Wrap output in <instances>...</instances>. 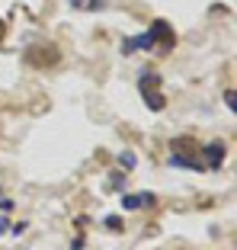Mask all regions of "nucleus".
I'll use <instances>...</instances> for the list:
<instances>
[{"label":"nucleus","instance_id":"nucleus-1","mask_svg":"<svg viewBox=\"0 0 237 250\" xmlns=\"http://www.w3.org/2000/svg\"><path fill=\"white\" fill-rule=\"evenodd\" d=\"M170 167H183V170H202L205 164L199 161V147L193 138H177L170 145Z\"/></svg>","mask_w":237,"mask_h":250},{"label":"nucleus","instance_id":"nucleus-2","mask_svg":"<svg viewBox=\"0 0 237 250\" xmlns=\"http://www.w3.org/2000/svg\"><path fill=\"white\" fill-rule=\"evenodd\" d=\"M138 90H141V96H144V103H148L154 112H160L163 106H167V96L160 93V77H157L154 71H144V74H141Z\"/></svg>","mask_w":237,"mask_h":250},{"label":"nucleus","instance_id":"nucleus-3","mask_svg":"<svg viewBox=\"0 0 237 250\" xmlns=\"http://www.w3.org/2000/svg\"><path fill=\"white\" fill-rule=\"evenodd\" d=\"M148 36H151V42H154V52H170L173 42H177V36H173V29H170L167 20H154L151 29H148Z\"/></svg>","mask_w":237,"mask_h":250},{"label":"nucleus","instance_id":"nucleus-4","mask_svg":"<svg viewBox=\"0 0 237 250\" xmlns=\"http://www.w3.org/2000/svg\"><path fill=\"white\" fill-rule=\"evenodd\" d=\"M202 157H205V167L221 170L224 157H228V147H224V141H208V145L202 147Z\"/></svg>","mask_w":237,"mask_h":250},{"label":"nucleus","instance_id":"nucleus-5","mask_svg":"<svg viewBox=\"0 0 237 250\" xmlns=\"http://www.w3.org/2000/svg\"><path fill=\"white\" fill-rule=\"evenodd\" d=\"M26 61H29V64H55V61H58V48H55V45H42V48H32L29 55H26Z\"/></svg>","mask_w":237,"mask_h":250},{"label":"nucleus","instance_id":"nucleus-6","mask_svg":"<svg viewBox=\"0 0 237 250\" xmlns=\"http://www.w3.org/2000/svg\"><path fill=\"white\" fill-rule=\"evenodd\" d=\"M157 196H151V192H138V196H125L122 199V208H141V206H154Z\"/></svg>","mask_w":237,"mask_h":250},{"label":"nucleus","instance_id":"nucleus-7","mask_svg":"<svg viewBox=\"0 0 237 250\" xmlns=\"http://www.w3.org/2000/svg\"><path fill=\"white\" fill-rule=\"evenodd\" d=\"M118 164H122L125 170H132L135 167V154H132V151H122V154H118Z\"/></svg>","mask_w":237,"mask_h":250},{"label":"nucleus","instance_id":"nucleus-8","mask_svg":"<svg viewBox=\"0 0 237 250\" xmlns=\"http://www.w3.org/2000/svg\"><path fill=\"white\" fill-rule=\"evenodd\" d=\"M106 228L118 231V228H122V218H116V215H109V218H106Z\"/></svg>","mask_w":237,"mask_h":250},{"label":"nucleus","instance_id":"nucleus-9","mask_svg":"<svg viewBox=\"0 0 237 250\" xmlns=\"http://www.w3.org/2000/svg\"><path fill=\"white\" fill-rule=\"evenodd\" d=\"M112 186H116V189H122V186H125V177H118V173H112Z\"/></svg>","mask_w":237,"mask_h":250},{"label":"nucleus","instance_id":"nucleus-10","mask_svg":"<svg viewBox=\"0 0 237 250\" xmlns=\"http://www.w3.org/2000/svg\"><path fill=\"white\" fill-rule=\"evenodd\" d=\"M10 208H13V202L10 199H0V212H10Z\"/></svg>","mask_w":237,"mask_h":250},{"label":"nucleus","instance_id":"nucleus-11","mask_svg":"<svg viewBox=\"0 0 237 250\" xmlns=\"http://www.w3.org/2000/svg\"><path fill=\"white\" fill-rule=\"evenodd\" d=\"M3 36H7V22H3V16H0V42H3Z\"/></svg>","mask_w":237,"mask_h":250},{"label":"nucleus","instance_id":"nucleus-12","mask_svg":"<svg viewBox=\"0 0 237 250\" xmlns=\"http://www.w3.org/2000/svg\"><path fill=\"white\" fill-rule=\"evenodd\" d=\"M7 228H10V221L3 218V215H0V234H3V231H7Z\"/></svg>","mask_w":237,"mask_h":250},{"label":"nucleus","instance_id":"nucleus-13","mask_svg":"<svg viewBox=\"0 0 237 250\" xmlns=\"http://www.w3.org/2000/svg\"><path fill=\"white\" fill-rule=\"evenodd\" d=\"M71 7H83V0H71Z\"/></svg>","mask_w":237,"mask_h":250}]
</instances>
